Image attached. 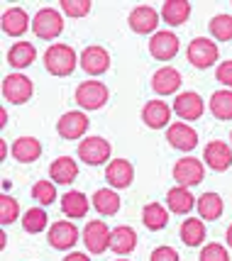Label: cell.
Listing matches in <instances>:
<instances>
[{"label": "cell", "instance_id": "6da1fadb", "mask_svg": "<svg viewBox=\"0 0 232 261\" xmlns=\"http://www.w3.org/2000/svg\"><path fill=\"white\" fill-rule=\"evenodd\" d=\"M79 59L81 57L73 51V46L59 42V44H51L44 51V66L54 76H71L76 64H79Z\"/></svg>", "mask_w": 232, "mask_h": 261}, {"label": "cell", "instance_id": "7a4b0ae2", "mask_svg": "<svg viewBox=\"0 0 232 261\" xmlns=\"http://www.w3.org/2000/svg\"><path fill=\"white\" fill-rule=\"evenodd\" d=\"M76 102H79V108L83 110H100L108 98H110V91H108V86H105L103 81H83L81 86L76 88Z\"/></svg>", "mask_w": 232, "mask_h": 261}, {"label": "cell", "instance_id": "3957f363", "mask_svg": "<svg viewBox=\"0 0 232 261\" xmlns=\"http://www.w3.org/2000/svg\"><path fill=\"white\" fill-rule=\"evenodd\" d=\"M32 32L39 39H57L59 34L64 32V17H61V12L54 10V8H42L32 17Z\"/></svg>", "mask_w": 232, "mask_h": 261}, {"label": "cell", "instance_id": "277c9868", "mask_svg": "<svg viewBox=\"0 0 232 261\" xmlns=\"http://www.w3.org/2000/svg\"><path fill=\"white\" fill-rule=\"evenodd\" d=\"M174 181L184 188H191V186H198L205 176V164L196 156H181V159L174 164V171H171Z\"/></svg>", "mask_w": 232, "mask_h": 261}, {"label": "cell", "instance_id": "5b68a950", "mask_svg": "<svg viewBox=\"0 0 232 261\" xmlns=\"http://www.w3.org/2000/svg\"><path fill=\"white\" fill-rule=\"evenodd\" d=\"M188 61L196 68H210L218 59H220V51H218V44L208 39V37H196L191 44H188V51H186Z\"/></svg>", "mask_w": 232, "mask_h": 261}, {"label": "cell", "instance_id": "8992f818", "mask_svg": "<svg viewBox=\"0 0 232 261\" xmlns=\"http://www.w3.org/2000/svg\"><path fill=\"white\" fill-rule=\"evenodd\" d=\"M35 93V83L27 79L24 73H10L3 79V98L12 105H22L32 98Z\"/></svg>", "mask_w": 232, "mask_h": 261}, {"label": "cell", "instance_id": "52a82bcc", "mask_svg": "<svg viewBox=\"0 0 232 261\" xmlns=\"http://www.w3.org/2000/svg\"><path fill=\"white\" fill-rule=\"evenodd\" d=\"M113 154V147L110 142L103 139V137H83L81 144H79V156H81L83 164L88 166H100L110 159Z\"/></svg>", "mask_w": 232, "mask_h": 261}, {"label": "cell", "instance_id": "ba28073f", "mask_svg": "<svg viewBox=\"0 0 232 261\" xmlns=\"http://www.w3.org/2000/svg\"><path fill=\"white\" fill-rule=\"evenodd\" d=\"M110 237H113V232L108 229L103 220H91L83 229V242L91 254H105L110 249Z\"/></svg>", "mask_w": 232, "mask_h": 261}, {"label": "cell", "instance_id": "9c48e42d", "mask_svg": "<svg viewBox=\"0 0 232 261\" xmlns=\"http://www.w3.org/2000/svg\"><path fill=\"white\" fill-rule=\"evenodd\" d=\"M203 164L213 171H227L232 166V147L222 139H213L203 149Z\"/></svg>", "mask_w": 232, "mask_h": 261}, {"label": "cell", "instance_id": "30bf717a", "mask_svg": "<svg viewBox=\"0 0 232 261\" xmlns=\"http://www.w3.org/2000/svg\"><path fill=\"white\" fill-rule=\"evenodd\" d=\"M205 110V102L196 91H184L174 98V113L181 117V122H193Z\"/></svg>", "mask_w": 232, "mask_h": 261}, {"label": "cell", "instance_id": "8fae6325", "mask_svg": "<svg viewBox=\"0 0 232 261\" xmlns=\"http://www.w3.org/2000/svg\"><path fill=\"white\" fill-rule=\"evenodd\" d=\"M46 242H49V247H54V249L66 251L79 242V229L73 227L69 220L51 222V227H49V232H46Z\"/></svg>", "mask_w": 232, "mask_h": 261}, {"label": "cell", "instance_id": "7c38bea8", "mask_svg": "<svg viewBox=\"0 0 232 261\" xmlns=\"http://www.w3.org/2000/svg\"><path fill=\"white\" fill-rule=\"evenodd\" d=\"M79 64H81V68L88 73V76H100V73H105V71L110 68V54L105 51L103 46L91 44L81 51Z\"/></svg>", "mask_w": 232, "mask_h": 261}, {"label": "cell", "instance_id": "4fadbf2b", "mask_svg": "<svg viewBox=\"0 0 232 261\" xmlns=\"http://www.w3.org/2000/svg\"><path fill=\"white\" fill-rule=\"evenodd\" d=\"M166 139L178 151H193L198 147V132L188 122H171L166 129Z\"/></svg>", "mask_w": 232, "mask_h": 261}, {"label": "cell", "instance_id": "5bb4252c", "mask_svg": "<svg viewBox=\"0 0 232 261\" xmlns=\"http://www.w3.org/2000/svg\"><path fill=\"white\" fill-rule=\"evenodd\" d=\"M178 37L169 30H162V32H154V37L149 39V54L159 61H169L178 54Z\"/></svg>", "mask_w": 232, "mask_h": 261}, {"label": "cell", "instance_id": "9a60e30c", "mask_svg": "<svg viewBox=\"0 0 232 261\" xmlns=\"http://www.w3.org/2000/svg\"><path fill=\"white\" fill-rule=\"evenodd\" d=\"M57 132L64 139H79L88 132V117L81 110H71V113H64L57 122Z\"/></svg>", "mask_w": 232, "mask_h": 261}, {"label": "cell", "instance_id": "2e32d148", "mask_svg": "<svg viewBox=\"0 0 232 261\" xmlns=\"http://www.w3.org/2000/svg\"><path fill=\"white\" fill-rule=\"evenodd\" d=\"M130 22V30L137 34H149L157 30V24H159V12L154 10L151 5H137L135 10L130 12L127 17Z\"/></svg>", "mask_w": 232, "mask_h": 261}, {"label": "cell", "instance_id": "e0dca14e", "mask_svg": "<svg viewBox=\"0 0 232 261\" xmlns=\"http://www.w3.org/2000/svg\"><path fill=\"white\" fill-rule=\"evenodd\" d=\"M105 181L110 188H127L135 181V166L127 159H113L105 166Z\"/></svg>", "mask_w": 232, "mask_h": 261}, {"label": "cell", "instance_id": "ac0fdd59", "mask_svg": "<svg viewBox=\"0 0 232 261\" xmlns=\"http://www.w3.org/2000/svg\"><path fill=\"white\" fill-rule=\"evenodd\" d=\"M171 113H174V108H169L164 100H149L144 102V108H142V120L151 129H162V127L169 125Z\"/></svg>", "mask_w": 232, "mask_h": 261}, {"label": "cell", "instance_id": "d6986e66", "mask_svg": "<svg viewBox=\"0 0 232 261\" xmlns=\"http://www.w3.org/2000/svg\"><path fill=\"white\" fill-rule=\"evenodd\" d=\"M181 88V73L174 66H162L151 76V91L157 95H171Z\"/></svg>", "mask_w": 232, "mask_h": 261}, {"label": "cell", "instance_id": "ffe728a7", "mask_svg": "<svg viewBox=\"0 0 232 261\" xmlns=\"http://www.w3.org/2000/svg\"><path fill=\"white\" fill-rule=\"evenodd\" d=\"M196 198L191 193V188H184V186H176V188H169L166 193V205L174 215H188L193 207H196Z\"/></svg>", "mask_w": 232, "mask_h": 261}, {"label": "cell", "instance_id": "44dd1931", "mask_svg": "<svg viewBox=\"0 0 232 261\" xmlns=\"http://www.w3.org/2000/svg\"><path fill=\"white\" fill-rule=\"evenodd\" d=\"M49 176H51V181L54 183L69 186V183H73L76 181V176H79V164L71 159V156H59V159L51 161Z\"/></svg>", "mask_w": 232, "mask_h": 261}, {"label": "cell", "instance_id": "7402d4cb", "mask_svg": "<svg viewBox=\"0 0 232 261\" xmlns=\"http://www.w3.org/2000/svg\"><path fill=\"white\" fill-rule=\"evenodd\" d=\"M12 156L20 164H32L42 156V144L35 137H17L12 142Z\"/></svg>", "mask_w": 232, "mask_h": 261}, {"label": "cell", "instance_id": "603a6c76", "mask_svg": "<svg viewBox=\"0 0 232 261\" xmlns=\"http://www.w3.org/2000/svg\"><path fill=\"white\" fill-rule=\"evenodd\" d=\"M30 30V17L22 8H10L3 12V32L10 37H22Z\"/></svg>", "mask_w": 232, "mask_h": 261}, {"label": "cell", "instance_id": "cb8c5ba5", "mask_svg": "<svg viewBox=\"0 0 232 261\" xmlns=\"http://www.w3.org/2000/svg\"><path fill=\"white\" fill-rule=\"evenodd\" d=\"M137 247V232L127 225H120V227L113 229V237H110V249L125 256V254H132V249Z\"/></svg>", "mask_w": 232, "mask_h": 261}, {"label": "cell", "instance_id": "d4e9b609", "mask_svg": "<svg viewBox=\"0 0 232 261\" xmlns=\"http://www.w3.org/2000/svg\"><path fill=\"white\" fill-rule=\"evenodd\" d=\"M37 59V49L32 42H15L8 49V64L12 68H27Z\"/></svg>", "mask_w": 232, "mask_h": 261}, {"label": "cell", "instance_id": "484cf974", "mask_svg": "<svg viewBox=\"0 0 232 261\" xmlns=\"http://www.w3.org/2000/svg\"><path fill=\"white\" fill-rule=\"evenodd\" d=\"M88 207H91V203L81 191H69V193L61 195V213L66 217H73V220L83 217L88 213Z\"/></svg>", "mask_w": 232, "mask_h": 261}, {"label": "cell", "instance_id": "4316f807", "mask_svg": "<svg viewBox=\"0 0 232 261\" xmlns=\"http://www.w3.org/2000/svg\"><path fill=\"white\" fill-rule=\"evenodd\" d=\"M162 17L164 22H169L171 27L184 24L191 17V3H186V0H166L162 8Z\"/></svg>", "mask_w": 232, "mask_h": 261}, {"label": "cell", "instance_id": "83f0119b", "mask_svg": "<svg viewBox=\"0 0 232 261\" xmlns=\"http://www.w3.org/2000/svg\"><path fill=\"white\" fill-rule=\"evenodd\" d=\"M181 242L186 247H200L205 242V225L200 217H188L181 225Z\"/></svg>", "mask_w": 232, "mask_h": 261}, {"label": "cell", "instance_id": "f1b7e54d", "mask_svg": "<svg viewBox=\"0 0 232 261\" xmlns=\"http://www.w3.org/2000/svg\"><path fill=\"white\" fill-rule=\"evenodd\" d=\"M142 222H144V227L151 229V232H159L169 225V210L159 203H149L144 205V210H142Z\"/></svg>", "mask_w": 232, "mask_h": 261}, {"label": "cell", "instance_id": "f546056e", "mask_svg": "<svg viewBox=\"0 0 232 261\" xmlns=\"http://www.w3.org/2000/svg\"><path fill=\"white\" fill-rule=\"evenodd\" d=\"M222 207L225 205H222V198L218 193H203L196 203L200 220H208V222H213V220H218L222 215Z\"/></svg>", "mask_w": 232, "mask_h": 261}, {"label": "cell", "instance_id": "4dcf8cb0", "mask_svg": "<svg viewBox=\"0 0 232 261\" xmlns=\"http://www.w3.org/2000/svg\"><path fill=\"white\" fill-rule=\"evenodd\" d=\"M93 207L100 215H115L120 210V195L115 193V188H98L93 195Z\"/></svg>", "mask_w": 232, "mask_h": 261}, {"label": "cell", "instance_id": "1f68e13d", "mask_svg": "<svg viewBox=\"0 0 232 261\" xmlns=\"http://www.w3.org/2000/svg\"><path fill=\"white\" fill-rule=\"evenodd\" d=\"M210 113L218 120H232V91L230 88H220L213 93L210 98Z\"/></svg>", "mask_w": 232, "mask_h": 261}, {"label": "cell", "instance_id": "d6a6232c", "mask_svg": "<svg viewBox=\"0 0 232 261\" xmlns=\"http://www.w3.org/2000/svg\"><path fill=\"white\" fill-rule=\"evenodd\" d=\"M46 225H49V217H46V213L42 210V207H30V210L22 215L24 232H32V234H37V232H44Z\"/></svg>", "mask_w": 232, "mask_h": 261}, {"label": "cell", "instance_id": "836d02e7", "mask_svg": "<svg viewBox=\"0 0 232 261\" xmlns=\"http://www.w3.org/2000/svg\"><path fill=\"white\" fill-rule=\"evenodd\" d=\"M210 34L220 42H230L232 39V15L227 12H220L210 20Z\"/></svg>", "mask_w": 232, "mask_h": 261}, {"label": "cell", "instance_id": "e575fe53", "mask_svg": "<svg viewBox=\"0 0 232 261\" xmlns=\"http://www.w3.org/2000/svg\"><path fill=\"white\" fill-rule=\"evenodd\" d=\"M32 198H35L39 205H51L57 200L54 181H37L35 186H32Z\"/></svg>", "mask_w": 232, "mask_h": 261}, {"label": "cell", "instance_id": "d590c367", "mask_svg": "<svg viewBox=\"0 0 232 261\" xmlns=\"http://www.w3.org/2000/svg\"><path fill=\"white\" fill-rule=\"evenodd\" d=\"M20 217V205H17V200L12 198V195H0V222L3 225H10V222H15Z\"/></svg>", "mask_w": 232, "mask_h": 261}, {"label": "cell", "instance_id": "8d00e7d4", "mask_svg": "<svg viewBox=\"0 0 232 261\" xmlns=\"http://www.w3.org/2000/svg\"><path fill=\"white\" fill-rule=\"evenodd\" d=\"M91 0H61V12H66L71 17H86L91 12Z\"/></svg>", "mask_w": 232, "mask_h": 261}, {"label": "cell", "instance_id": "74e56055", "mask_svg": "<svg viewBox=\"0 0 232 261\" xmlns=\"http://www.w3.org/2000/svg\"><path fill=\"white\" fill-rule=\"evenodd\" d=\"M200 261H230V254L220 242H210L200 249Z\"/></svg>", "mask_w": 232, "mask_h": 261}, {"label": "cell", "instance_id": "f35d334b", "mask_svg": "<svg viewBox=\"0 0 232 261\" xmlns=\"http://www.w3.org/2000/svg\"><path fill=\"white\" fill-rule=\"evenodd\" d=\"M215 79L220 81L222 86L232 88V61H222L218 64V71H215Z\"/></svg>", "mask_w": 232, "mask_h": 261}, {"label": "cell", "instance_id": "ab89813d", "mask_svg": "<svg viewBox=\"0 0 232 261\" xmlns=\"http://www.w3.org/2000/svg\"><path fill=\"white\" fill-rule=\"evenodd\" d=\"M151 261H181L178 259V251L171 247H157L151 251Z\"/></svg>", "mask_w": 232, "mask_h": 261}, {"label": "cell", "instance_id": "60d3db41", "mask_svg": "<svg viewBox=\"0 0 232 261\" xmlns=\"http://www.w3.org/2000/svg\"><path fill=\"white\" fill-rule=\"evenodd\" d=\"M64 261H91L86 254H79V251H73V254H66L64 256Z\"/></svg>", "mask_w": 232, "mask_h": 261}, {"label": "cell", "instance_id": "b9f144b4", "mask_svg": "<svg viewBox=\"0 0 232 261\" xmlns=\"http://www.w3.org/2000/svg\"><path fill=\"white\" fill-rule=\"evenodd\" d=\"M5 156H8V144L0 142V159H5Z\"/></svg>", "mask_w": 232, "mask_h": 261}, {"label": "cell", "instance_id": "7bdbcfd3", "mask_svg": "<svg viewBox=\"0 0 232 261\" xmlns=\"http://www.w3.org/2000/svg\"><path fill=\"white\" fill-rule=\"evenodd\" d=\"M225 237H227V247H230V249H232V225H230V227H227V234H225Z\"/></svg>", "mask_w": 232, "mask_h": 261}, {"label": "cell", "instance_id": "ee69618b", "mask_svg": "<svg viewBox=\"0 0 232 261\" xmlns=\"http://www.w3.org/2000/svg\"><path fill=\"white\" fill-rule=\"evenodd\" d=\"M8 122V113L5 110H0V125H5Z\"/></svg>", "mask_w": 232, "mask_h": 261}, {"label": "cell", "instance_id": "f6af8a7d", "mask_svg": "<svg viewBox=\"0 0 232 261\" xmlns=\"http://www.w3.org/2000/svg\"><path fill=\"white\" fill-rule=\"evenodd\" d=\"M117 261H130V259H117Z\"/></svg>", "mask_w": 232, "mask_h": 261}, {"label": "cell", "instance_id": "bcb514c9", "mask_svg": "<svg viewBox=\"0 0 232 261\" xmlns=\"http://www.w3.org/2000/svg\"><path fill=\"white\" fill-rule=\"evenodd\" d=\"M230 142H232V132H230Z\"/></svg>", "mask_w": 232, "mask_h": 261}]
</instances>
